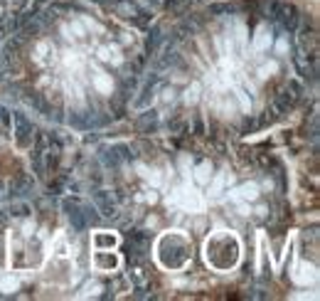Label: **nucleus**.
<instances>
[{"label": "nucleus", "instance_id": "nucleus-7", "mask_svg": "<svg viewBox=\"0 0 320 301\" xmlns=\"http://www.w3.org/2000/svg\"><path fill=\"white\" fill-rule=\"evenodd\" d=\"M222 183H224V175L214 180V185H212V193H219V188H222Z\"/></svg>", "mask_w": 320, "mask_h": 301}, {"label": "nucleus", "instance_id": "nucleus-8", "mask_svg": "<svg viewBox=\"0 0 320 301\" xmlns=\"http://www.w3.org/2000/svg\"><path fill=\"white\" fill-rule=\"evenodd\" d=\"M2 287H5V289H15V287H17V284H15V282H12V279H7V282H5V284H2Z\"/></svg>", "mask_w": 320, "mask_h": 301}, {"label": "nucleus", "instance_id": "nucleus-4", "mask_svg": "<svg viewBox=\"0 0 320 301\" xmlns=\"http://www.w3.org/2000/svg\"><path fill=\"white\" fill-rule=\"evenodd\" d=\"M116 264H119L116 257H101V252L96 254V267H99V269H114Z\"/></svg>", "mask_w": 320, "mask_h": 301}, {"label": "nucleus", "instance_id": "nucleus-1", "mask_svg": "<svg viewBox=\"0 0 320 301\" xmlns=\"http://www.w3.org/2000/svg\"><path fill=\"white\" fill-rule=\"evenodd\" d=\"M256 195H258V188L254 183H247V185L232 190V198H237V200H256Z\"/></svg>", "mask_w": 320, "mask_h": 301}, {"label": "nucleus", "instance_id": "nucleus-5", "mask_svg": "<svg viewBox=\"0 0 320 301\" xmlns=\"http://www.w3.org/2000/svg\"><path fill=\"white\" fill-rule=\"evenodd\" d=\"M94 81H96L99 91H104V94H109V91H111V86H114V84H111V79H109V76H104V75H96L94 76Z\"/></svg>", "mask_w": 320, "mask_h": 301}, {"label": "nucleus", "instance_id": "nucleus-3", "mask_svg": "<svg viewBox=\"0 0 320 301\" xmlns=\"http://www.w3.org/2000/svg\"><path fill=\"white\" fill-rule=\"evenodd\" d=\"M268 45H271V35H268V30H266V27H261V30L256 32L254 47L256 50H263V47H268Z\"/></svg>", "mask_w": 320, "mask_h": 301}, {"label": "nucleus", "instance_id": "nucleus-6", "mask_svg": "<svg viewBox=\"0 0 320 301\" xmlns=\"http://www.w3.org/2000/svg\"><path fill=\"white\" fill-rule=\"evenodd\" d=\"M209 175H212L209 163H202V165L197 168V180H199V183H207V180H209Z\"/></svg>", "mask_w": 320, "mask_h": 301}, {"label": "nucleus", "instance_id": "nucleus-2", "mask_svg": "<svg viewBox=\"0 0 320 301\" xmlns=\"http://www.w3.org/2000/svg\"><path fill=\"white\" fill-rule=\"evenodd\" d=\"M116 244V237L114 234H94V247L96 249H104V247H114Z\"/></svg>", "mask_w": 320, "mask_h": 301}]
</instances>
